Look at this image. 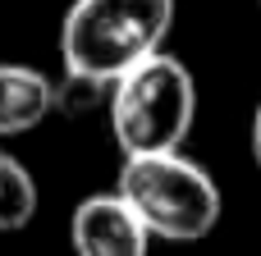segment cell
<instances>
[{"label": "cell", "mask_w": 261, "mask_h": 256, "mask_svg": "<svg viewBox=\"0 0 261 256\" xmlns=\"http://www.w3.org/2000/svg\"><path fill=\"white\" fill-rule=\"evenodd\" d=\"M174 27V0H73L60 23L64 78L110 92L124 73L161 55Z\"/></svg>", "instance_id": "cell-1"}, {"label": "cell", "mask_w": 261, "mask_h": 256, "mask_svg": "<svg viewBox=\"0 0 261 256\" xmlns=\"http://www.w3.org/2000/svg\"><path fill=\"white\" fill-rule=\"evenodd\" d=\"M197 115V87L179 55H151L110 87V133L133 156H170L184 147Z\"/></svg>", "instance_id": "cell-2"}, {"label": "cell", "mask_w": 261, "mask_h": 256, "mask_svg": "<svg viewBox=\"0 0 261 256\" xmlns=\"http://www.w3.org/2000/svg\"><path fill=\"white\" fill-rule=\"evenodd\" d=\"M115 192L138 211L147 234L165 238V243H197V238H206L220 224V206H225L216 179L197 160H188L184 151L124 160Z\"/></svg>", "instance_id": "cell-3"}, {"label": "cell", "mask_w": 261, "mask_h": 256, "mask_svg": "<svg viewBox=\"0 0 261 256\" xmlns=\"http://www.w3.org/2000/svg\"><path fill=\"white\" fill-rule=\"evenodd\" d=\"M73 256H147V224L119 192H96L73 206L69 220Z\"/></svg>", "instance_id": "cell-4"}, {"label": "cell", "mask_w": 261, "mask_h": 256, "mask_svg": "<svg viewBox=\"0 0 261 256\" xmlns=\"http://www.w3.org/2000/svg\"><path fill=\"white\" fill-rule=\"evenodd\" d=\"M55 110V82L32 64H0V137L37 128Z\"/></svg>", "instance_id": "cell-5"}, {"label": "cell", "mask_w": 261, "mask_h": 256, "mask_svg": "<svg viewBox=\"0 0 261 256\" xmlns=\"http://www.w3.org/2000/svg\"><path fill=\"white\" fill-rule=\"evenodd\" d=\"M37 215V179L23 160L0 151V234L28 229Z\"/></svg>", "instance_id": "cell-6"}, {"label": "cell", "mask_w": 261, "mask_h": 256, "mask_svg": "<svg viewBox=\"0 0 261 256\" xmlns=\"http://www.w3.org/2000/svg\"><path fill=\"white\" fill-rule=\"evenodd\" d=\"M252 156H257V165H261V105H257V115H252Z\"/></svg>", "instance_id": "cell-7"}]
</instances>
